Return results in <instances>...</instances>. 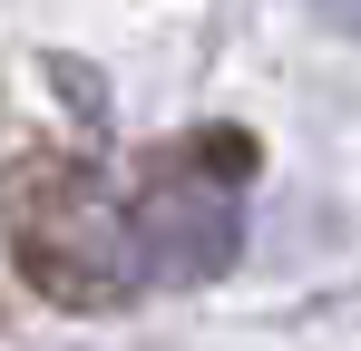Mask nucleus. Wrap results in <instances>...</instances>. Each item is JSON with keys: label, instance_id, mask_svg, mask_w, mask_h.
I'll use <instances>...</instances> for the list:
<instances>
[{"label": "nucleus", "instance_id": "1", "mask_svg": "<svg viewBox=\"0 0 361 351\" xmlns=\"http://www.w3.org/2000/svg\"><path fill=\"white\" fill-rule=\"evenodd\" d=\"M0 244L20 283L59 312H108L137 292V225L108 195V176L68 147H20L0 166Z\"/></svg>", "mask_w": 361, "mask_h": 351}]
</instances>
